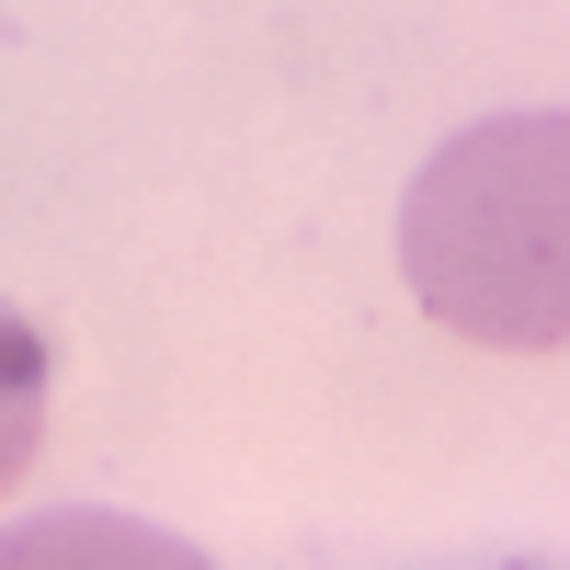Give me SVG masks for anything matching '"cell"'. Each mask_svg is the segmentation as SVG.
Returning <instances> with one entry per match:
<instances>
[{"label":"cell","instance_id":"6da1fadb","mask_svg":"<svg viewBox=\"0 0 570 570\" xmlns=\"http://www.w3.org/2000/svg\"><path fill=\"white\" fill-rule=\"evenodd\" d=\"M422 320L480 354H570V115H480L400 195Z\"/></svg>","mask_w":570,"mask_h":570},{"label":"cell","instance_id":"7a4b0ae2","mask_svg":"<svg viewBox=\"0 0 570 570\" xmlns=\"http://www.w3.org/2000/svg\"><path fill=\"white\" fill-rule=\"evenodd\" d=\"M46 445V343H35V320L0 297V491L35 468Z\"/></svg>","mask_w":570,"mask_h":570}]
</instances>
